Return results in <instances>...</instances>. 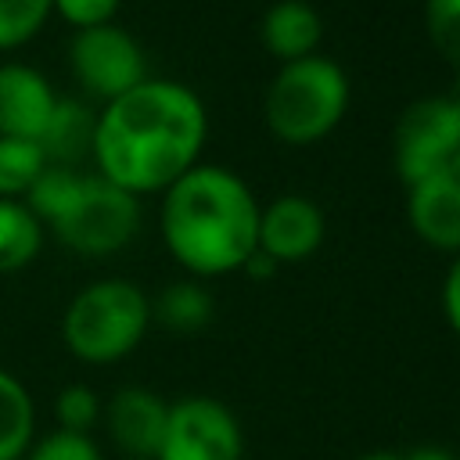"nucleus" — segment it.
<instances>
[{
    "label": "nucleus",
    "instance_id": "f257e3e1",
    "mask_svg": "<svg viewBox=\"0 0 460 460\" xmlns=\"http://www.w3.org/2000/svg\"><path fill=\"white\" fill-rule=\"evenodd\" d=\"M205 108L194 90L169 79H144L108 101L93 126V155L101 176L115 187L165 190L198 165L205 144Z\"/></svg>",
    "mask_w": 460,
    "mask_h": 460
},
{
    "label": "nucleus",
    "instance_id": "f03ea898",
    "mask_svg": "<svg viewBox=\"0 0 460 460\" xmlns=\"http://www.w3.org/2000/svg\"><path fill=\"white\" fill-rule=\"evenodd\" d=\"M162 237L190 273L216 277L259 248V205L230 169L194 165L165 187Z\"/></svg>",
    "mask_w": 460,
    "mask_h": 460
},
{
    "label": "nucleus",
    "instance_id": "7ed1b4c3",
    "mask_svg": "<svg viewBox=\"0 0 460 460\" xmlns=\"http://www.w3.org/2000/svg\"><path fill=\"white\" fill-rule=\"evenodd\" d=\"M349 104V79L327 58L284 61L266 90V122L288 144L320 140L338 126Z\"/></svg>",
    "mask_w": 460,
    "mask_h": 460
},
{
    "label": "nucleus",
    "instance_id": "20e7f679",
    "mask_svg": "<svg viewBox=\"0 0 460 460\" xmlns=\"http://www.w3.org/2000/svg\"><path fill=\"white\" fill-rule=\"evenodd\" d=\"M151 320V302L129 280H97L65 309V345L86 363H115L137 349Z\"/></svg>",
    "mask_w": 460,
    "mask_h": 460
},
{
    "label": "nucleus",
    "instance_id": "39448f33",
    "mask_svg": "<svg viewBox=\"0 0 460 460\" xmlns=\"http://www.w3.org/2000/svg\"><path fill=\"white\" fill-rule=\"evenodd\" d=\"M50 226L68 248L83 255H104V252L122 248L137 234L140 205H137V194L115 187L111 180L83 176L72 201Z\"/></svg>",
    "mask_w": 460,
    "mask_h": 460
},
{
    "label": "nucleus",
    "instance_id": "423d86ee",
    "mask_svg": "<svg viewBox=\"0 0 460 460\" xmlns=\"http://www.w3.org/2000/svg\"><path fill=\"white\" fill-rule=\"evenodd\" d=\"M460 151V104L453 97L413 101L395 126V169L406 183L446 172Z\"/></svg>",
    "mask_w": 460,
    "mask_h": 460
},
{
    "label": "nucleus",
    "instance_id": "0eeeda50",
    "mask_svg": "<svg viewBox=\"0 0 460 460\" xmlns=\"http://www.w3.org/2000/svg\"><path fill=\"white\" fill-rule=\"evenodd\" d=\"M241 424L223 402L190 395L169 406L158 460H241Z\"/></svg>",
    "mask_w": 460,
    "mask_h": 460
},
{
    "label": "nucleus",
    "instance_id": "6e6552de",
    "mask_svg": "<svg viewBox=\"0 0 460 460\" xmlns=\"http://www.w3.org/2000/svg\"><path fill=\"white\" fill-rule=\"evenodd\" d=\"M68 61H72L75 79L93 97H104V104L122 97L126 90H133V86H140L147 79L144 75L140 43L126 29H119L111 22L108 25H93V29H79L72 36Z\"/></svg>",
    "mask_w": 460,
    "mask_h": 460
},
{
    "label": "nucleus",
    "instance_id": "1a4fd4ad",
    "mask_svg": "<svg viewBox=\"0 0 460 460\" xmlns=\"http://www.w3.org/2000/svg\"><path fill=\"white\" fill-rule=\"evenodd\" d=\"M165 420H169V402L140 385L119 388L104 406V424L111 442L133 460H158Z\"/></svg>",
    "mask_w": 460,
    "mask_h": 460
},
{
    "label": "nucleus",
    "instance_id": "9d476101",
    "mask_svg": "<svg viewBox=\"0 0 460 460\" xmlns=\"http://www.w3.org/2000/svg\"><path fill=\"white\" fill-rule=\"evenodd\" d=\"M323 241V212L302 198L284 194L259 212V252L277 262H298Z\"/></svg>",
    "mask_w": 460,
    "mask_h": 460
},
{
    "label": "nucleus",
    "instance_id": "9b49d317",
    "mask_svg": "<svg viewBox=\"0 0 460 460\" xmlns=\"http://www.w3.org/2000/svg\"><path fill=\"white\" fill-rule=\"evenodd\" d=\"M58 97L29 65H0V137L40 140Z\"/></svg>",
    "mask_w": 460,
    "mask_h": 460
},
{
    "label": "nucleus",
    "instance_id": "f8f14e48",
    "mask_svg": "<svg viewBox=\"0 0 460 460\" xmlns=\"http://www.w3.org/2000/svg\"><path fill=\"white\" fill-rule=\"evenodd\" d=\"M410 223L420 241L446 252L460 248V180L449 169L410 183Z\"/></svg>",
    "mask_w": 460,
    "mask_h": 460
},
{
    "label": "nucleus",
    "instance_id": "ddd939ff",
    "mask_svg": "<svg viewBox=\"0 0 460 460\" xmlns=\"http://www.w3.org/2000/svg\"><path fill=\"white\" fill-rule=\"evenodd\" d=\"M320 32H323V22L316 7H309L305 0H277L262 14V40L284 61L309 58L320 43Z\"/></svg>",
    "mask_w": 460,
    "mask_h": 460
},
{
    "label": "nucleus",
    "instance_id": "4468645a",
    "mask_svg": "<svg viewBox=\"0 0 460 460\" xmlns=\"http://www.w3.org/2000/svg\"><path fill=\"white\" fill-rule=\"evenodd\" d=\"M93 126H97V119L90 115L86 104L68 101V97H58V104H54V111H50V119H47V126H43V133H40L36 144H40V151H43L47 162L68 165L83 151L93 147Z\"/></svg>",
    "mask_w": 460,
    "mask_h": 460
},
{
    "label": "nucleus",
    "instance_id": "2eb2a0df",
    "mask_svg": "<svg viewBox=\"0 0 460 460\" xmlns=\"http://www.w3.org/2000/svg\"><path fill=\"white\" fill-rule=\"evenodd\" d=\"M40 219L25 208V201L0 198V273L29 266L40 252Z\"/></svg>",
    "mask_w": 460,
    "mask_h": 460
},
{
    "label": "nucleus",
    "instance_id": "dca6fc26",
    "mask_svg": "<svg viewBox=\"0 0 460 460\" xmlns=\"http://www.w3.org/2000/svg\"><path fill=\"white\" fill-rule=\"evenodd\" d=\"M32 446V399L18 377L0 370V460H18Z\"/></svg>",
    "mask_w": 460,
    "mask_h": 460
},
{
    "label": "nucleus",
    "instance_id": "f3484780",
    "mask_svg": "<svg viewBox=\"0 0 460 460\" xmlns=\"http://www.w3.org/2000/svg\"><path fill=\"white\" fill-rule=\"evenodd\" d=\"M155 316L169 327V331H180V334H190V331H201L208 320H212V298L201 284H190V280H176L169 284L158 302H155Z\"/></svg>",
    "mask_w": 460,
    "mask_h": 460
},
{
    "label": "nucleus",
    "instance_id": "a211bd4d",
    "mask_svg": "<svg viewBox=\"0 0 460 460\" xmlns=\"http://www.w3.org/2000/svg\"><path fill=\"white\" fill-rule=\"evenodd\" d=\"M79 180H83V176H79L72 165H54V162H47V165L40 169V176L29 183V190H25V208H29L36 219L54 223V219L65 212V205L72 201Z\"/></svg>",
    "mask_w": 460,
    "mask_h": 460
},
{
    "label": "nucleus",
    "instance_id": "6ab92c4d",
    "mask_svg": "<svg viewBox=\"0 0 460 460\" xmlns=\"http://www.w3.org/2000/svg\"><path fill=\"white\" fill-rule=\"evenodd\" d=\"M47 165L43 151L36 140H18V137H0V198H25L29 183L40 176Z\"/></svg>",
    "mask_w": 460,
    "mask_h": 460
},
{
    "label": "nucleus",
    "instance_id": "aec40b11",
    "mask_svg": "<svg viewBox=\"0 0 460 460\" xmlns=\"http://www.w3.org/2000/svg\"><path fill=\"white\" fill-rule=\"evenodd\" d=\"M54 11V0H0V50L36 36Z\"/></svg>",
    "mask_w": 460,
    "mask_h": 460
},
{
    "label": "nucleus",
    "instance_id": "412c9836",
    "mask_svg": "<svg viewBox=\"0 0 460 460\" xmlns=\"http://www.w3.org/2000/svg\"><path fill=\"white\" fill-rule=\"evenodd\" d=\"M424 25L431 47L460 72V0H428Z\"/></svg>",
    "mask_w": 460,
    "mask_h": 460
},
{
    "label": "nucleus",
    "instance_id": "4be33fe9",
    "mask_svg": "<svg viewBox=\"0 0 460 460\" xmlns=\"http://www.w3.org/2000/svg\"><path fill=\"white\" fill-rule=\"evenodd\" d=\"M54 413H58L61 431L90 435V428H93L97 417H101V399H97L93 388H86V385H68V388H61V395H58V402H54Z\"/></svg>",
    "mask_w": 460,
    "mask_h": 460
},
{
    "label": "nucleus",
    "instance_id": "5701e85b",
    "mask_svg": "<svg viewBox=\"0 0 460 460\" xmlns=\"http://www.w3.org/2000/svg\"><path fill=\"white\" fill-rule=\"evenodd\" d=\"M29 460H101L97 446L90 435H72V431H54L43 442L32 446Z\"/></svg>",
    "mask_w": 460,
    "mask_h": 460
},
{
    "label": "nucleus",
    "instance_id": "b1692460",
    "mask_svg": "<svg viewBox=\"0 0 460 460\" xmlns=\"http://www.w3.org/2000/svg\"><path fill=\"white\" fill-rule=\"evenodd\" d=\"M54 7L75 29H93L111 22V14L119 11V0H54Z\"/></svg>",
    "mask_w": 460,
    "mask_h": 460
},
{
    "label": "nucleus",
    "instance_id": "393cba45",
    "mask_svg": "<svg viewBox=\"0 0 460 460\" xmlns=\"http://www.w3.org/2000/svg\"><path fill=\"white\" fill-rule=\"evenodd\" d=\"M442 309H446V320L449 327L460 334V259L449 266L446 273V284H442Z\"/></svg>",
    "mask_w": 460,
    "mask_h": 460
},
{
    "label": "nucleus",
    "instance_id": "a878e982",
    "mask_svg": "<svg viewBox=\"0 0 460 460\" xmlns=\"http://www.w3.org/2000/svg\"><path fill=\"white\" fill-rule=\"evenodd\" d=\"M244 270H248L252 277H270V273L277 270V259H270L266 252H259V248H255V252L248 255V262H244Z\"/></svg>",
    "mask_w": 460,
    "mask_h": 460
},
{
    "label": "nucleus",
    "instance_id": "bb28decb",
    "mask_svg": "<svg viewBox=\"0 0 460 460\" xmlns=\"http://www.w3.org/2000/svg\"><path fill=\"white\" fill-rule=\"evenodd\" d=\"M406 460H460V453L442 449V446H420V449H413Z\"/></svg>",
    "mask_w": 460,
    "mask_h": 460
},
{
    "label": "nucleus",
    "instance_id": "cd10ccee",
    "mask_svg": "<svg viewBox=\"0 0 460 460\" xmlns=\"http://www.w3.org/2000/svg\"><path fill=\"white\" fill-rule=\"evenodd\" d=\"M359 460H406V456H399V453H367Z\"/></svg>",
    "mask_w": 460,
    "mask_h": 460
},
{
    "label": "nucleus",
    "instance_id": "c85d7f7f",
    "mask_svg": "<svg viewBox=\"0 0 460 460\" xmlns=\"http://www.w3.org/2000/svg\"><path fill=\"white\" fill-rule=\"evenodd\" d=\"M449 172H453V176H456V180H460V151H456V155H453V162H449Z\"/></svg>",
    "mask_w": 460,
    "mask_h": 460
},
{
    "label": "nucleus",
    "instance_id": "c756f323",
    "mask_svg": "<svg viewBox=\"0 0 460 460\" xmlns=\"http://www.w3.org/2000/svg\"><path fill=\"white\" fill-rule=\"evenodd\" d=\"M122 460H133V456H122Z\"/></svg>",
    "mask_w": 460,
    "mask_h": 460
},
{
    "label": "nucleus",
    "instance_id": "7c9ffc66",
    "mask_svg": "<svg viewBox=\"0 0 460 460\" xmlns=\"http://www.w3.org/2000/svg\"><path fill=\"white\" fill-rule=\"evenodd\" d=\"M456 104H460V93H456Z\"/></svg>",
    "mask_w": 460,
    "mask_h": 460
}]
</instances>
